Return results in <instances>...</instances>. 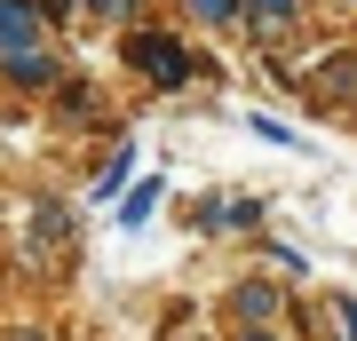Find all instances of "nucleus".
Returning a JSON list of instances; mask_svg holds the SVG:
<instances>
[{
	"label": "nucleus",
	"mask_w": 357,
	"mask_h": 341,
	"mask_svg": "<svg viewBox=\"0 0 357 341\" xmlns=\"http://www.w3.org/2000/svg\"><path fill=\"white\" fill-rule=\"evenodd\" d=\"M128 56H135V63H143V72H151V79H167V88L199 72V56H191V48H175V40H159V32H143V40H135Z\"/></svg>",
	"instance_id": "1"
},
{
	"label": "nucleus",
	"mask_w": 357,
	"mask_h": 341,
	"mask_svg": "<svg viewBox=\"0 0 357 341\" xmlns=\"http://www.w3.org/2000/svg\"><path fill=\"white\" fill-rule=\"evenodd\" d=\"M96 8H128V0H96Z\"/></svg>",
	"instance_id": "8"
},
{
	"label": "nucleus",
	"mask_w": 357,
	"mask_h": 341,
	"mask_svg": "<svg viewBox=\"0 0 357 341\" xmlns=\"http://www.w3.org/2000/svg\"><path fill=\"white\" fill-rule=\"evenodd\" d=\"M255 341H270V333H255Z\"/></svg>",
	"instance_id": "9"
},
{
	"label": "nucleus",
	"mask_w": 357,
	"mask_h": 341,
	"mask_svg": "<svg viewBox=\"0 0 357 341\" xmlns=\"http://www.w3.org/2000/svg\"><path fill=\"white\" fill-rule=\"evenodd\" d=\"M8 72H16V79H32V88H40V79H48V72H56V63H48V56H32V48H24V56H8Z\"/></svg>",
	"instance_id": "4"
},
{
	"label": "nucleus",
	"mask_w": 357,
	"mask_h": 341,
	"mask_svg": "<svg viewBox=\"0 0 357 341\" xmlns=\"http://www.w3.org/2000/svg\"><path fill=\"white\" fill-rule=\"evenodd\" d=\"M191 8H199V16H215V24H222V16L238 8V0H191Z\"/></svg>",
	"instance_id": "7"
},
{
	"label": "nucleus",
	"mask_w": 357,
	"mask_h": 341,
	"mask_svg": "<svg viewBox=\"0 0 357 341\" xmlns=\"http://www.w3.org/2000/svg\"><path fill=\"white\" fill-rule=\"evenodd\" d=\"M32 8H24V0H0V56H24L32 48Z\"/></svg>",
	"instance_id": "2"
},
{
	"label": "nucleus",
	"mask_w": 357,
	"mask_h": 341,
	"mask_svg": "<svg viewBox=\"0 0 357 341\" xmlns=\"http://www.w3.org/2000/svg\"><path fill=\"white\" fill-rule=\"evenodd\" d=\"M151 206H159V183H143V190H135V199H128V206H119V222H143V215H151Z\"/></svg>",
	"instance_id": "5"
},
{
	"label": "nucleus",
	"mask_w": 357,
	"mask_h": 341,
	"mask_svg": "<svg viewBox=\"0 0 357 341\" xmlns=\"http://www.w3.org/2000/svg\"><path fill=\"white\" fill-rule=\"evenodd\" d=\"M230 302H238V317H255V326H262V317L278 310V294H270V286H238Z\"/></svg>",
	"instance_id": "3"
},
{
	"label": "nucleus",
	"mask_w": 357,
	"mask_h": 341,
	"mask_svg": "<svg viewBox=\"0 0 357 341\" xmlns=\"http://www.w3.org/2000/svg\"><path fill=\"white\" fill-rule=\"evenodd\" d=\"M246 8H255V16H270V24H286V16H294V0H246Z\"/></svg>",
	"instance_id": "6"
}]
</instances>
